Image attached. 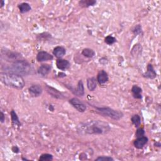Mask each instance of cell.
Masks as SVG:
<instances>
[{"label":"cell","instance_id":"f1b7e54d","mask_svg":"<svg viewBox=\"0 0 161 161\" xmlns=\"http://www.w3.org/2000/svg\"><path fill=\"white\" fill-rule=\"evenodd\" d=\"M5 115L2 112H1V122H2V123H3L4 121H5Z\"/></svg>","mask_w":161,"mask_h":161},{"label":"cell","instance_id":"5b68a950","mask_svg":"<svg viewBox=\"0 0 161 161\" xmlns=\"http://www.w3.org/2000/svg\"><path fill=\"white\" fill-rule=\"evenodd\" d=\"M69 103L72 104L74 108H76L79 112H84L86 110V106L76 98L71 99L69 100Z\"/></svg>","mask_w":161,"mask_h":161},{"label":"cell","instance_id":"7402d4cb","mask_svg":"<svg viewBox=\"0 0 161 161\" xmlns=\"http://www.w3.org/2000/svg\"><path fill=\"white\" fill-rule=\"evenodd\" d=\"M131 121H132V123H133L136 127H138L139 126L141 125V119L140 116L138 115H134V116L131 118Z\"/></svg>","mask_w":161,"mask_h":161},{"label":"cell","instance_id":"484cf974","mask_svg":"<svg viewBox=\"0 0 161 161\" xmlns=\"http://www.w3.org/2000/svg\"><path fill=\"white\" fill-rule=\"evenodd\" d=\"M113 160L114 159L112 157L109 156H100L95 159V160L96 161H111Z\"/></svg>","mask_w":161,"mask_h":161},{"label":"cell","instance_id":"9c48e42d","mask_svg":"<svg viewBox=\"0 0 161 161\" xmlns=\"http://www.w3.org/2000/svg\"><path fill=\"white\" fill-rule=\"evenodd\" d=\"M148 142V138L147 137H138L137 139L134 141V146L138 148V149H141Z\"/></svg>","mask_w":161,"mask_h":161},{"label":"cell","instance_id":"52a82bcc","mask_svg":"<svg viewBox=\"0 0 161 161\" xmlns=\"http://www.w3.org/2000/svg\"><path fill=\"white\" fill-rule=\"evenodd\" d=\"M56 66L59 69L62 71H65L70 68L71 64L68 60L66 59H58L56 60Z\"/></svg>","mask_w":161,"mask_h":161},{"label":"cell","instance_id":"277c9868","mask_svg":"<svg viewBox=\"0 0 161 161\" xmlns=\"http://www.w3.org/2000/svg\"><path fill=\"white\" fill-rule=\"evenodd\" d=\"M94 108L97 112L101 115L109 117L115 120H120L123 116L122 112L115 110L112 108H109V107H101V108H100V107H94Z\"/></svg>","mask_w":161,"mask_h":161},{"label":"cell","instance_id":"2e32d148","mask_svg":"<svg viewBox=\"0 0 161 161\" xmlns=\"http://www.w3.org/2000/svg\"><path fill=\"white\" fill-rule=\"evenodd\" d=\"M132 92L134 97L136 99H142V90L141 88L137 85H134L132 88Z\"/></svg>","mask_w":161,"mask_h":161},{"label":"cell","instance_id":"5bb4252c","mask_svg":"<svg viewBox=\"0 0 161 161\" xmlns=\"http://www.w3.org/2000/svg\"><path fill=\"white\" fill-rule=\"evenodd\" d=\"M72 91L77 96H82L84 94V85L82 80H80L78 84V86L76 89H73L72 90Z\"/></svg>","mask_w":161,"mask_h":161},{"label":"cell","instance_id":"cb8c5ba5","mask_svg":"<svg viewBox=\"0 0 161 161\" xmlns=\"http://www.w3.org/2000/svg\"><path fill=\"white\" fill-rule=\"evenodd\" d=\"M52 159H53L52 155L49 154H44L40 157L38 160L40 161H49V160H52Z\"/></svg>","mask_w":161,"mask_h":161},{"label":"cell","instance_id":"4316f807","mask_svg":"<svg viewBox=\"0 0 161 161\" xmlns=\"http://www.w3.org/2000/svg\"><path fill=\"white\" fill-rule=\"evenodd\" d=\"M133 32L134 33L135 35H138V34H141L142 33V27L140 25H137L134 30H133Z\"/></svg>","mask_w":161,"mask_h":161},{"label":"cell","instance_id":"ba28073f","mask_svg":"<svg viewBox=\"0 0 161 161\" xmlns=\"http://www.w3.org/2000/svg\"><path fill=\"white\" fill-rule=\"evenodd\" d=\"M28 90L32 97H38L42 93V88L39 85H32Z\"/></svg>","mask_w":161,"mask_h":161},{"label":"cell","instance_id":"f546056e","mask_svg":"<svg viewBox=\"0 0 161 161\" xmlns=\"http://www.w3.org/2000/svg\"><path fill=\"white\" fill-rule=\"evenodd\" d=\"M12 150H13V151L14 152H16V153H18V151H19V149H18V148L16 146L13 147V148H12Z\"/></svg>","mask_w":161,"mask_h":161},{"label":"cell","instance_id":"44dd1931","mask_svg":"<svg viewBox=\"0 0 161 161\" xmlns=\"http://www.w3.org/2000/svg\"><path fill=\"white\" fill-rule=\"evenodd\" d=\"M96 3V1H94V0H82V1H80L79 2V4L80 6L82 7H89L91 6H93Z\"/></svg>","mask_w":161,"mask_h":161},{"label":"cell","instance_id":"83f0119b","mask_svg":"<svg viewBox=\"0 0 161 161\" xmlns=\"http://www.w3.org/2000/svg\"><path fill=\"white\" fill-rule=\"evenodd\" d=\"M145 134V131L144 130V128H139V129H138L136 132V134H135V135L137 138L138 137H143Z\"/></svg>","mask_w":161,"mask_h":161},{"label":"cell","instance_id":"6da1fadb","mask_svg":"<svg viewBox=\"0 0 161 161\" xmlns=\"http://www.w3.org/2000/svg\"><path fill=\"white\" fill-rule=\"evenodd\" d=\"M77 129L78 132L82 135H99L108 132L110 128L106 123L96 120L81 123Z\"/></svg>","mask_w":161,"mask_h":161},{"label":"cell","instance_id":"7c38bea8","mask_svg":"<svg viewBox=\"0 0 161 161\" xmlns=\"http://www.w3.org/2000/svg\"><path fill=\"white\" fill-rule=\"evenodd\" d=\"M51 71V66L49 64H42L38 68V73L42 76H46L48 75Z\"/></svg>","mask_w":161,"mask_h":161},{"label":"cell","instance_id":"ffe728a7","mask_svg":"<svg viewBox=\"0 0 161 161\" xmlns=\"http://www.w3.org/2000/svg\"><path fill=\"white\" fill-rule=\"evenodd\" d=\"M82 55L85 56L86 57L92 58L95 56V52L91 49H84L82 51Z\"/></svg>","mask_w":161,"mask_h":161},{"label":"cell","instance_id":"4fadbf2b","mask_svg":"<svg viewBox=\"0 0 161 161\" xmlns=\"http://www.w3.org/2000/svg\"><path fill=\"white\" fill-rule=\"evenodd\" d=\"M66 53V49L61 46L56 47L53 50V54L58 59H61L62 57H64L65 56Z\"/></svg>","mask_w":161,"mask_h":161},{"label":"cell","instance_id":"4dcf8cb0","mask_svg":"<svg viewBox=\"0 0 161 161\" xmlns=\"http://www.w3.org/2000/svg\"><path fill=\"white\" fill-rule=\"evenodd\" d=\"M4 4H5L4 1H2V6H1V7H3L4 6Z\"/></svg>","mask_w":161,"mask_h":161},{"label":"cell","instance_id":"d4e9b609","mask_svg":"<svg viewBox=\"0 0 161 161\" xmlns=\"http://www.w3.org/2000/svg\"><path fill=\"white\" fill-rule=\"evenodd\" d=\"M116 38L115 37L111 36V35L107 36L104 39L105 43H106V44L108 45H112L114 44L115 42H116Z\"/></svg>","mask_w":161,"mask_h":161},{"label":"cell","instance_id":"8fae6325","mask_svg":"<svg viewBox=\"0 0 161 161\" xmlns=\"http://www.w3.org/2000/svg\"><path fill=\"white\" fill-rule=\"evenodd\" d=\"M97 81L100 85H104L108 81V76L104 70L100 71L97 76Z\"/></svg>","mask_w":161,"mask_h":161},{"label":"cell","instance_id":"30bf717a","mask_svg":"<svg viewBox=\"0 0 161 161\" xmlns=\"http://www.w3.org/2000/svg\"><path fill=\"white\" fill-rule=\"evenodd\" d=\"M144 76L146 78L151 79H153L156 78L157 74L152 64H148L147 66V71L144 74Z\"/></svg>","mask_w":161,"mask_h":161},{"label":"cell","instance_id":"8992f818","mask_svg":"<svg viewBox=\"0 0 161 161\" xmlns=\"http://www.w3.org/2000/svg\"><path fill=\"white\" fill-rule=\"evenodd\" d=\"M53 59V56L50 54L49 53L45 51H40L37 55V60L38 62H45L50 60Z\"/></svg>","mask_w":161,"mask_h":161},{"label":"cell","instance_id":"ac0fdd59","mask_svg":"<svg viewBox=\"0 0 161 161\" xmlns=\"http://www.w3.org/2000/svg\"><path fill=\"white\" fill-rule=\"evenodd\" d=\"M96 79L94 78H91L87 80V87L91 91H93L96 88Z\"/></svg>","mask_w":161,"mask_h":161},{"label":"cell","instance_id":"d6986e66","mask_svg":"<svg viewBox=\"0 0 161 161\" xmlns=\"http://www.w3.org/2000/svg\"><path fill=\"white\" fill-rule=\"evenodd\" d=\"M20 12L21 13H25L31 10V6L27 3H22L18 5Z\"/></svg>","mask_w":161,"mask_h":161},{"label":"cell","instance_id":"9a60e30c","mask_svg":"<svg viewBox=\"0 0 161 161\" xmlns=\"http://www.w3.org/2000/svg\"><path fill=\"white\" fill-rule=\"evenodd\" d=\"M142 49H143L142 47L141 44H135L132 48L131 52H130L132 56L134 57H137L138 56H140L142 54Z\"/></svg>","mask_w":161,"mask_h":161},{"label":"cell","instance_id":"603a6c76","mask_svg":"<svg viewBox=\"0 0 161 161\" xmlns=\"http://www.w3.org/2000/svg\"><path fill=\"white\" fill-rule=\"evenodd\" d=\"M47 88H48L47 91H52V92L54 93L52 94V96H53V97L57 98H60V99L62 98V95L57 90L53 89L52 88H50L49 86H47Z\"/></svg>","mask_w":161,"mask_h":161},{"label":"cell","instance_id":"3957f363","mask_svg":"<svg viewBox=\"0 0 161 161\" xmlns=\"http://www.w3.org/2000/svg\"><path fill=\"white\" fill-rule=\"evenodd\" d=\"M9 72L17 74L20 76H27L31 73L30 64L25 60H18L13 63L9 68Z\"/></svg>","mask_w":161,"mask_h":161},{"label":"cell","instance_id":"e0dca14e","mask_svg":"<svg viewBox=\"0 0 161 161\" xmlns=\"http://www.w3.org/2000/svg\"><path fill=\"white\" fill-rule=\"evenodd\" d=\"M11 117H12V121L13 125L15 127H20L21 126V123L19 120L18 117L14 110L11 112Z\"/></svg>","mask_w":161,"mask_h":161},{"label":"cell","instance_id":"7a4b0ae2","mask_svg":"<svg viewBox=\"0 0 161 161\" xmlns=\"http://www.w3.org/2000/svg\"><path fill=\"white\" fill-rule=\"evenodd\" d=\"M0 79L2 83L8 87L16 89H22L25 81L21 76L13 72H1Z\"/></svg>","mask_w":161,"mask_h":161}]
</instances>
